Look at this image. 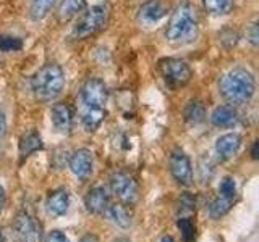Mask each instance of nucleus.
<instances>
[{"label":"nucleus","mask_w":259,"mask_h":242,"mask_svg":"<svg viewBox=\"0 0 259 242\" xmlns=\"http://www.w3.org/2000/svg\"><path fill=\"white\" fill-rule=\"evenodd\" d=\"M54 128L60 134H70L73 128V111L67 103H55L51 111Z\"/></svg>","instance_id":"obj_13"},{"label":"nucleus","mask_w":259,"mask_h":242,"mask_svg":"<svg viewBox=\"0 0 259 242\" xmlns=\"http://www.w3.org/2000/svg\"><path fill=\"white\" fill-rule=\"evenodd\" d=\"M84 205H86V210L89 213H94V215L105 213V210H107L110 205V197H109L107 189L102 188V186L93 188L86 194Z\"/></svg>","instance_id":"obj_12"},{"label":"nucleus","mask_w":259,"mask_h":242,"mask_svg":"<svg viewBox=\"0 0 259 242\" xmlns=\"http://www.w3.org/2000/svg\"><path fill=\"white\" fill-rule=\"evenodd\" d=\"M202 5L207 13L214 16H224L233 10L235 0H202Z\"/></svg>","instance_id":"obj_22"},{"label":"nucleus","mask_w":259,"mask_h":242,"mask_svg":"<svg viewBox=\"0 0 259 242\" xmlns=\"http://www.w3.org/2000/svg\"><path fill=\"white\" fill-rule=\"evenodd\" d=\"M178 228L182 231V236H183L185 242L194 240V226L190 218H180V220H178Z\"/></svg>","instance_id":"obj_27"},{"label":"nucleus","mask_w":259,"mask_h":242,"mask_svg":"<svg viewBox=\"0 0 259 242\" xmlns=\"http://www.w3.org/2000/svg\"><path fill=\"white\" fill-rule=\"evenodd\" d=\"M23 40L15 36L0 34V52H16L21 50Z\"/></svg>","instance_id":"obj_26"},{"label":"nucleus","mask_w":259,"mask_h":242,"mask_svg":"<svg viewBox=\"0 0 259 242\" xmlns=\"http://www.w3.org/2000/svg\"><path fill=\"white\" fill-rule=\"evenodd\" d=\"M157 70L164 83L172 89L186 86L193 78V70L190 68V65L182 58H175V56L159 60Z\"/></svg>","instance_id":"obj_5"},{"label":"nucleus","mask_w":259,"mask_h":242,"mask_svg":"<svg viewBox=\"0 0 259 242\" xmlns=\"http://www.w3.org/2000/svg\"><path fill=\"white\" fill-rule=\"evenodd\" d=\"M57 2H59V0H32L31 10H29L31 20H34V21L44 20L46 16L52 12V8L57 5Z\"/></svg>","instance_id":"obj_23"},{"label":"nucleus","mask_w":259,"mask_h":242,"mask_svg":"<svg viewBox=\"0 0 259 242\" xmlns=\"http://www.w3.org/2000/svg\"><path fill=\"white\" fill-rule=\"evenodd\" d=\"M7 129H8V123H7V115L5 111L0 110V147L5 141V136H7Z\"/></svg>","instance_id":"obj_30"},{"label":"nucleus","mask_w":259,"mask_h":242,"mask_svg":"<svg viewBox=\"0 0 259 242\" xmlns=\"http://www.w3.org/2000/svg\"><path fill=\"white\" fill-rule=\"evenodd\" d=\"M198 32L199 21L196 7L188 0H183L175 7V10L170 15L168 24L165 28V37L174 44L185 45L196 40Z\"/></svg>","instance_id":"obj_1"},{"label":"nucleus","mask_w":259,"mask_h":242,"mask_svg":"<svg viewBox=\"0 0 259 242\" xmlns=\"http://www.w3.org/2000/svg\"><path fill=\"white\" fill-rule=\"evenodd\" d=\"M79 242H99V239H97L96 236H93V234H88V236L81 237Z\"/></svg>","instance_id":"obj_33"},{"label":"nucleus","mask_w":259,"mask_h":242,"mask_svg":"<svg viewBox=\"0 0 259 242\" xmlns=\"http://www.w3.org/2000/svg\"><path fill=\"white\" fill-rule=\"evenodd\" d=\"M110 188L123 204H133L138 199V184L125 171H115L110 176Z\"/></svg>","instance_id":"obj_8"},{"label":"nucleus","mask_w":259,"mask_h":242,"mask_svg":"<svg viewBox=\"0 0 259 242\" xmlns=\"http://www.w3.org/2000/svg\"><path fill=\"white\" fill-rule=\"evenodd\" d=\"M70 207V194L67 189H55L47 196L46 200V208L49 215L52 216H63L65 213L68 212Z\"/></svg>","instance_id":"obj_15"},{"label":"nucleus","mask_w":259,"mask_h":242,"mask_svg":"<svg viewBox=\"0 0 259 242\" xmlns=\"http://www.w3.org/2000/svg\"><path fill=\"white\" fill-rule=\"evenodd\" d=\"M105 213L112 220V223H115L120 228H128L132 224V212L123 205V204H113L109 205V208L105 210Z\"/></svg>","instance_id":"obj_19"},{"label":"nucleus","mask_w":259,"mask_h":242,"mask_svg":"<svg viewBox=\"0 0 259 242\" xmlns=\"http://www.w3.org/2000/svg\"><path fill=\"white\" fill-rule=\"evenodd\" d=\"M160 242H175V240H174V237L165 236V237H162V239H160Z\"/></svg>","instance_id":"obj_35"},{"label":"nucleus","mask_w":259,"mask_h":242,"mask_svg":"<svg viewBox=\"0 0 259 242\" xmlns=\"http://www.w3.org/2000/svg\"><path fill=\"white\" fill-rule=\"evenodd\" d=\"M109 16H110V8L107 4L93 5L78 18L76 24L73 26L71 37L75 40H83L94 36L96 32H99L107 24Z\"/></svg>","instance_id":"obj_4"},{"label":"nucleus","mask_w":259,"mask_h":242,"mask_svg":"<svg viewBox=\"0 0 259 242\" xmlns=\"http://www.w3.org/2000/svg\"><path fill=\"white\" fill-rule=\"evenodd\" d=\"M81 99H83L84 107L105 108V103L109 99L107 86L99 78H89L81 87Z\"/></svg>","instance_id":"obj_7"},{"label":"nucleus","mask_w":259,"mask_h":242,"mask_svg":"<svg viewBox=\"0 0 259 242\" xmlns=\"http://www.w3.org/2000/svg\"><path fill=\"white\" fill-rule=\"evenodd\" d=\"M257 145H259V142L256 141V142L253 144V150H251V157H253L254 160L257 158Z\"/></svg>","instance_id":"obj_34"},{"label":"nucleus","mask_w":259,"mask_h":242,"mask_svg":"<svg viewBox=\"0 0 259 242\" xmlns=\"http://www.w3.org/2000/svg\"><path fill=\"white\" fill-rule=\"evenodd\" d=\"M46 242H70V239L65 236V234L62 231H51L47 234L46 237Z\"/></svg>","instance_id":"obj_29"},{"label":"nucleus","mask_w":259,"mask_h":242,"mask_svg":"<svg viewBox=\"0 0 259 242\" xmlns=\"http://www.w3.org/2000/svg\"><path fill=\"white\" fill-rule=\"evenodd\" d=\"M0 242H5V234L2 229H0Z\"/></svg>","instance_id":"obj_36"},{"label":"nucleus","mask_w":259,"mask_h":242,"mask_svg":"<svg viewBox=\"0 0 259 242\" xmlns=\"http://www.w3.org/2000/svg\"><path fill=\"white\" fill-rule=\"evenodd\" d=\"M219 196L233 202L235 196H237V183H235L233 177L230 176L222 177L221 184H219Z\"/></svg>","instance_id":"obj_25"},{"label":"nucleus","mask_w":259,"mask_h":242,"mask_svg":"<svg viewBox=\"0 0 259 242\" xmlns=\"http://www.w3.org/2000/svg\"><path fill=\"white\" fill-rule=\"evenodd\" d=\"M65 86V73L60 65L46 63L42 65L31 79L32 94L40 102H52L57 99Z\"/></svg>","instance_id":"obj_3"},{"label":"nucleus","mask_w":259,"mask_h":242,"mask_svg":"<svg viewBox=\"0 0 259 242\" xmlns=\"http://www.w3.org/2000/svg\"><path fill=\"white\" fill-rule=\"evenodd\" d=\"M42 147H44V144L37 131H29L20 139V155L23 158L32 155V153H36L37 150H42Z\"/></svg>","instance_id":"obj_18"},{"label":"nucleus","mask_w":259,"mask_h":242,"mask_svg":"<svg viewBox=\"0 0 259 242\" xmlns=\"http://www.w3.org/2000/svg\"><path fill=\"white\" fill-rule=\"evenodd\" d=\"M256 81L253 73L245 68H233L227 71L219 81V92L233 105H243L253 99Z\"/></svg>","instance_id":"obj_2"},{"label":"nucleus","mask_w":259,"mask_h":242,"mask_svg":"<svg viewBox=\"0 0 259 242\" xmlns=\"http://www.w3.org/2000/svg\"><path fill=\"white\" fill-rule=\"evenodd\" d=\"M185 119L191 126H198L206 119V107L199 100H191L185 108Z\"/></svg>","instance_id":"obj_21"},{"label":"nucleus","mask_w":259,"mask_h":242,"mask_svg":"<svg viewBox=\"0 0 259 242\" xmlns=\"http://www.w3.org/2000/svg\"><path fill=\"white\" fill-rule=\"evenodd\" d=\"M248 40H249V44L256 47L257 45V40H259V32H257V23H253L251 24V28L248 31Z\"/></svg>","instance_id":"obj_31"},{"label":"nucleus","mask_w":259,"mask_h":242,"mask_svg":"<svg viewBox=\"0 0 259 242\" xmlns=\"http://www.w3.org/2000/svg\"><path fill=\"white\" fill-rule=\"evenodd\" d=\"M170 173L180 186H191L193 166L188 155L182 149H175L170 155Z\"/></svg>","instance_id":"obj_9"},{"label":"nucleus","mask_w":259,"mask_h":242,"mask_svg":"<svg viewBox=\"0 0 259 242\" xmlns=\"http://www.w3.org/2000/svg\"><path fill=\"white\" fill-rule=\"evenodd\" d=\"M241 136L237 133H229L221 136L215 141V152L221 160H230L238 153L241 147Z\"/></svg>","instance_id":"obj_14"},{"label":"nucleus","mask_w":259,"mask_h":242,"mask_svg":"<svg viewBox=\"0 0 259 242\" xmlns=\"http://www.w3.org/2000/svg\"><path fill=\"white\" fill-rule=\"evenodd\" d=\"M105 108H89L84 107V113L81 116V123H83L86 131H96L97 128L102 125V121L105 119Z\"/></svg>","instance_id":"obj_20"},{"label":"nucleus","mask_w":259,"mask_h":242,"mask_svg":"<svg viewBox=\"0 0 259 242\" xmlns=\"http://www.w3.org/2000/svg\"><path fill=\"white\" fill-rule=\"evenodd\" d=\"M4 207H5V191L2 186H0V213H2Z\"/></svg>","instance_id":"obj_32"},{"label":"nucleus","mask_w":259,"mask_h":242,"mask_svg":"<svg viewBox=\"0 0 259 242\" xmlns=\"http://www.w3.org/2000/svg\"><path fill=\"white\" fill-rule=\"evenodd\" d=\"M13 236L16 242H40L42 240V226L34 216L23 212L13 221Z\"/></svg>","instance_id":"obj_6"},{"label":"nucleus","mask_w":259,"mask_h":242,"mask_svg":"<svg viewBox=\"0 0 259 242\" xmlns=\"http://www.w3.org/2000/svg\"><path fill=\"white\" fill-rule=\"evenodd\" d=\"M199 174L202 183H209V179L214 174V163L210 161L209 157H202L199 160Z\"/></svg>","instance_id":"obj_28"},{"label":"nucleus","mask_w":259,"mask_h":242,"mask_svg":"<svg viewBox=\"0 0 259 242\" xmlns=\"http://www.w3.org/2000/svg\"><path fill=\"white\" fill-rule=\"evenodd\" d=\"M113 242H132V240H128L125 237H121V239H117V240H113Z\"/></svg>","instance_id":"obj_37"},{"label":"nucleus","mask_w":259,"mask_h":242,"mask_svg":"<svg viewBox=\"0 0 259 242\" xmlns=\"http://www.w3.org/2000/svg\"><path fill=\"white\" fill-rule=\"evenodd\" d=\"M84 8L86 0H62L57 10V20L60 23H68L81 15V12H84Z\"/></svg>","instance_id":"obj_16"},{"label":"nucleus","mask_w":259,"mask_h":242,"mask_svg":"<svg viewBox=\"0 0 259 242\" xmlns=\"http://www.w3.org/2000/svg\"><path fill=\"white\" fill-rule=\"evenodd\" d=\"M70 169L79 179H88L94 169V157L89 149H78L70 157Z\"/></svg>","instance_id":"obj_10"},{"label":"nucleus","mask_w":259,"mask_h":242,"mask_svg":"<svg viewBox=\"0 0 259 242\" xmlns=\"http://www.w3.org/2000/svg\"><path fill=\"white\" fill-rule=\"evenodd\" d=\"M167 15V5L164 0H149L138 12V21L144 26H154Z\"/></svg>","instance_id":"obj_11"},{"label":"nucleus","mask_w":259,"mask_h":242,"mask_svg":"<svg viewBox=\"0 0 259 242\" xmlns=\"http://www.w3.org/2000/svg\"><path fill=\"white\" fill-rule=\"evenodd\" d=\"M238 115L237 111L233 110V107L229 105H222V107H217L212 115H210V123L215 128H232L237 125Z\"/></svg>","instance_id":"obj_17"},{"label":"nucleus","mask_w":259,"mask_h":242,"mask_svg":"<svg viewBox=\"0 0 259 242\" xmlns=\"http://www.w3.org/2000/svg\"><path fill=\"white\" fill-rule=\"evenodd\" d=\"M230 207H232V200H227V199L219 196L217 199H214L212 202H210V205H209V215L212 216V218H221L225 213H229Z\"/></svg>","instance_id":"obj_24"}]
</instances>
